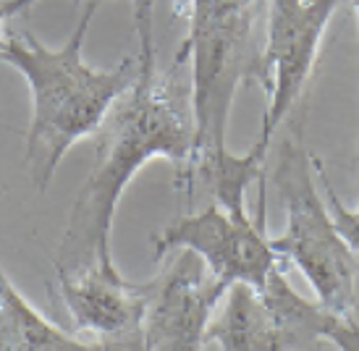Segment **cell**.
Wrapping results in <instances>:
<instances>
[{"label":"cell","mask_w":359,"mask_h":351,"mask_svg":"<svg viewBox=\"0 0 359 351\" xmlns=\"http://www.w3.org/2000/svg\"><path fill=\"white\" fill-rule=\"evenodd\" d=\"M34 3L37 0H0V42H3V27H6V21L19 16L21 11H27Z\"/></svg>","instance_id":"cell-14"},{"label":"cell","mask_w":359,"mask_h":351,"mask_svg":"<svg viewBox=\"0 0 359 351\" xmlns=\"http://www.w3.org/2000/svg\"><path fill=\"white\" fill-rule=\"evenodd\" d=\"M265 8L268 0H189V32L179 48V55L189 60L197 134L189 168L173 184L189 200L194 189H202L233 212L247 210V186L262 176V163L252 152L229 150L226 129L239 87L259 81L257 24Z\"/></svg>","instance_id":"cell-2"},{"label":"cell","mask_w":359,"mask_h":351,"mask_svg":"<svg viewBox=\"0 0 359 351\" xmlns=\"http://www.w3.org/2000/svg\"><path fill=\"white\" fill-rule=\"evenodd\" d=\"M97 8L100 0H84L71 37L55 50L29 32H8L0 42V60L19 71L29 87L27 168L40 194L48 191L71 147L102 129L113 105L140 76L137 58H123L108 71L84 63L81 50Z\"/></svg>","instance_id":"cell-3"},{"label":"cell","mask_w":359,"mask_h":351,"mask_svg":"<svg viewBox=\"0 0 359 351\" xmlns=\"http://www.w3.org/2000/svg\"><path fill=\"white\" fill-rule=\"evenodd\" d=\"M257 291L276 322L283 351H359L357 315H341L320 299L302 296L286 278L283 265L270 273Z\"/></svg>","instance_id":"cell-9"},{"label":"cell","mask_w":359,"mask_h":351,"mask_svg":"<svg viewBox=\"0 0 359 351\" xmlns=\"http://www.w3.org/2000/svg\"><path fill=\"white\" fill-rule=\"evenodd\" d=\"M76 3H79V6H81V3H84V0H76ZM100 3H102V0H100Z\"/></svg>","instance_id":"cell-16"},{"label":"cell","mask_w":359,"mask_h":351,"mask_svg":"<svg viewBox=\"0 0 359 351\" xmlns=\"http://www.w3.org/2000/svg\"><path fill=\"white\" fill-rule=\"evenodd\" d=\"M344 0H268L259 81L268 90V105L252 155L265 163L280 123L302 100L318 63L323 37Z\"/></svg>","instance_id":"cell-5"},{"label":"cell","mask_w":359,"mask_h":351,"mask_svg":"<svg viewBox=\"0 0 359 351\" xmlns=\"http://www.w3.org/2000/svg\"><path fill=\"white\" fill-rule=\"evenodd\" d=\"M100 131V160L71 205L55 270L76 273L90 265H116L110 236L131 179L160 158L176 165V179L189 168L197 134L189 60L176 53L165 71L158 69L144 79L137 76Z\"/></svg>","instance_id":"cell-1"},{"label":"cell","mask_w":359,"mask_h":351,"mask_svg":"<svg viewBox=\"0 0 359 351\" xmlns=\"http://www.w3.org/2000/svg\"><path fill=\"white\" fill-rule=\"evenodd\" d=\"M55 281L74 333L95 336L97 349H142L147 283H129L116 265L55 270Z\"/></svg>","instance_id":"cell-8"},{"label":"cell","mask_w":359,"mask_h":351,"mask_svg":"<svg viewBox=\"0 0 359 351\" xmlns=\"http://www.w3.org/2000/svg\"><path fill=\"white\" fill-rule=\"evenodd\" d=\"M302 121L304 111L291 121L273 168V186L286 212V228L270 241L283 265H294L323 304L341 315H357V257L320 191Z\"/></svg>","instance_id":"cell-4"},{"label":"cell","mask_w":359,"mask_h":351,"mask_svg":"<svg viewBox=\"0 0 359 351\" xmlns=\"http://www.w3.org/2000/svg\"><path fill=\"white\" fill-rule=\"evenodd\" d=\"M202 349L283 351L276 322L255 286L233 283L223 296V310L212 317Z\"/></svg>","instance_id":"cell-10"},{"label":"cell","mask_w":359,"mask_h":351,"mask_svg":"<svg viewBox=\"0 0 359 351\" xmlns=\"http://www.w3.org/2000/svg\"><path fill=\"white\" fill-rule=\"evenodd\" d=\"M155 260L176 249L194 252L205 268L218 281L262 286L265 278L283 260L265 236V226L252 221L247 212H231L218 202H210L205 210L187 212L179 221L168 223L152 239Z\"/></svg>","instance_id":"cell-6"},{"label":"cell","mask_w":359,"mask_h":351,"mask_svg":"<svg viewBox=\"0 0 359 351\" xmlns=\"http://www.w3.org/2000/svg\"><path fill=\"white\" fill-rule=\"evenodd\" d=\"M312 163H315V173H318V179H320V186L325 189L328 207H330V212H333V218H336L339 231L344 233V239L349 241V247L354 249V254H359V200L354 207H349V205L339 197V191L333 189V184L328 181L325 163L320 160L318 155H312Z\"/></svg>","instance_id":"cell-13"},{"label":"cell","mask_w":359,"mask_h":351,"mask_svg":"<svg viewBox=\"0 0 359 351\" xmlns=\"http://www.w3.org/2000/svg\"><path fill=\"white\" fill-rule=\"evenodd\" d=\"M351 8H354V16H357V24H359V0H351Z\"/></svg>","instance_id":"cell-15"},{"label":"cell","mask_w":359,"mask_h":351,"mask_svg":"<svg viewBox=\"0 0 359 351\" xmlns=\"http://www.w3.org/2000/svg\"><path fill=\"white\" fill-rule=\"evenodd\" d=\"M187 3L189 0H170L173 16L187 19ZM134 6V29L140 37V76H152L158 71V53H155V6L158 0H131Z\"/></svg>","instance_id":"cell-12"},{"label":"cell","mask_w":359,"mask_h":351,"mask_svg":"<svg viewBox=\"0 0 359 351\" xmlns=\"http://www.w3.org/2000/svg\"><path fill=\"white\" fill-rule=\"evenodd\" d=\"M147 281V312L142 325L144 351H202L205 333L212 322L229 283L218 281L205 262L189 249Z\"/></svg>","instance_id":"cell-7"},{"label":"cell","mask_w":359,"mask_h":351,"mask_svg":"<svg viewBox=\"0 0 359 351\" xmlns=\"http://www.w3.org/2000/svg\"><path fill=\"white\" fill-rule=\"evenodd\" d=\"M0 351H95V343L34 310L0 268Z\"/></svg>","instance_id":"cell-11"}]
</instances>
